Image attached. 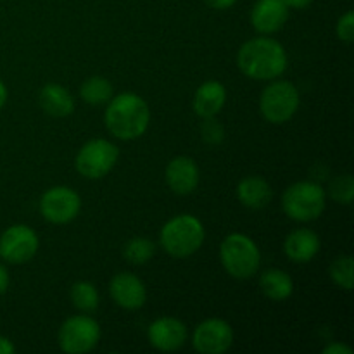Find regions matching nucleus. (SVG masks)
Here are the masks:
<instances>
[{
    "label": "nucleus",
    "mask_w": 354,
    "mask_h": 354,
    "mask_svg": "<svg viewBox=\"0 0 354 354\" xmlns=\"http://www.w3.org/2000/svg\"><path fill=\"white\" fill-rule=\"evenodd\" d=\"M289 57L280 41L268 37L251 38L237 52V66L244 76L272 82L286 73Z\"/></svg>",
    "instance_id": "f257e3e1"
},
{
    "label": "nucleus",
    "mask_w": 354,
    "mask_h": 354,
    "mask_svg": "<svg viewBox=\"0 0 354 354\" xmlns=\"http://www.w3.org/2000/svg\"><path fill=\"white\" fill-rule=\"evenodd\" d=\"M104 124L113 137L120 140H135L147 131L151 124V109L144 97L123 92L106 104Z\"/></svg>",
    "instance_id": "f03ea898"
},
{
    "label": "nucleus",
    "mask_w": 354,
    "mask_h": 354,
    "mask_svg": "<svg viewBox=\"0 0 354 354\" xmlns=\"http://www.w3.org/2000/svg\"><path fill=\"white\" fill-rule=\"evenodd\" d=\"M206 230L194 214H178L165 223L159 232V244L171 258L185 259L196 254L204 244Z\"/></svg>",
    "instance_id": "7ed1b4c3"
},
{
    "label": "nucleus",
    "mask_w": 354,
    "mask_h": 354,
    "mask_svg": "<svg viewBox=\"0 0 354 354\" xmlns=\"http://www.w3.org/2000/svg\"><path fill=\"white\" fill-rule=\"evenodd\" d=\"M220 259L225 272L237 280H248L259 272L261 252L258 244L244 234H228L220 244Z\"/></svg>",
    "instance_id": "20e7f679"
},
{
    "label": "nucleus",
    "mask_w": 354,
    "mask_h": 354,
    "mask_svg": "<svg viewBox=\"0 0 354 354\" xmlns=\"http://www.w3.org/2000/svg\"><path fill=\"white\" fill-rule=\"evenodd\" d=\"M327 206V192L317 182L303 180L286 189L282 194V209L290 220L308 223L324 214Z\"/></svg>",
    "instance_id": "39448f33"
},
{
    "label": "nucleus",
    "mask_w": 354,
    "mask_h": 354,
    "mask_svg": "<svg viewBox=\"0 0 354 354\" xmlns=\"http://www.w3.org/2000/svg\"><path fill=\"white\" fill-rule=\"evenodd\" d=\"M301 104L299 90L286 80H272L259 97L261 116L272 124H283L294 118Z\"/></svg>",
    "instance_id": "423d86ee"
},
{
    "label": "nucleus",
    "mask_w": 354,
    "mask_h": 354,
    "mask_svg": "<svg viewBox=\"0 0 354 354\" xmlns=\"http://www.w3.org/2000/svg\"><path fill=\"white\" fill-rule=\"evenodd\" d=\"M120 159V149L106 138H92L82 145L75 159V168L83 178L100 180L113 171Z\"/></svg>",
    "instance_id": "0eeeda50"
},
{
    "label": "nucleus",
    "mask_w": 354,
    "mask_h": 354,
    "mask_svg": "<svg viewBox=\"0 0 354 354\" xmlns=\"http://www.w3.org/2000/svg\"><path fill=\"white\" fill-rule=\"evenodd\" d=\"M100 341V325L90 315H75L62 322L57 334L61 351L85 354L95 349Z\"/></svg>",
    "instance_id": "6e6552de"
},
{
    "label": "nucleus",
    "mask_w": 354,
    "mask_h": 354,
    "mask_svg": "<svg viewBox=\"0 0 354 354\" xmlns=\"http://www.w3.org/2000/svg\"><path fill=\"white\" fill-rule=\"evenodd\" d=\"M38 209L48 223H71L82 211V197L78 196L76 190L69 189V187H52L40 197Z\"/></svg>",
    "instance_id": "1a4fd4ad"
},
{
    "label": "nucleus",
    "mask_w": 354,
    "mask_h": 354,
    "mask_svg": "<svg viewBox=\"0 0 354 354\" xmlns=\"http://www.w3.org/2000/svg\"><path fill=\"white\" fill-rule=\"evenodd\" d=\"M40 248L37 232L28 225H12L0 235V258L10 265L31 261Z\"/></svg>",
    "instance_id": "9d476101"
},
{
    "label": "nucleus",
    "mask_w": 354,
    "mask_h": 354,
    "mask_svg": "<svg viewBox=\"0 0 354 354\" xmlns=\"http://www.w3.org/2000/svg\"><path fill=\"white\" fill-rule=\"evenodd\" d=\"M234 344V328L221 318L201 322L192 334V346L201 354H223Z\"/></svg>",
    "instance_id": "9b49d317"
},
{
    "label": "nucleus",
    "mask_w": 354,
    "mask_h": 354,
    "mask_svg": "<svg viewBox=\"0 0 354 354\" xmlns=\"http://www.w3.org/2000/svg\"><path fill=\"white\" fill-rule=\"evenodd\" d=\"M189 337L185 324L175 317H161L152 322L147 328L149 344L161 353L178 351Z\"/></svg>",
    "instance_id": "f8f14e48"
},
{
    "label": "nucleus",
    "mask_w": 354,
    "mask_h": 354,
    "mask_svg": "<svg viewBox=\"0 0 354 354\" xmlns=\"http://www.w3.org/2000/svg\"><path fill=\"white\" fill-rule=\"evenodd\" d=\"M109 294L114 303L123 310H140L147 301L145 283L130 272H121L113 277L109 283Z\"/></svg>",
    "instance_id": "ddd939ff"
},
{
    "label": "nucleus",
    "mask_w": 354,
    "mask_h": 354,
    "mask_svg": "<svg viewBox=\"0 0 354 354\" xmlns=\"http://www.w3.org/2000/svg\"><path fill=\"white\" fill-rule=\"evenodd\" d=\"M166 183L176 196H189L201 182V171L197 162L189 156L173 158L166 166Z\"/></svg>",
    "instance_id": "4468645a"
},
{
    "label": "nucleus",
    "mask_w": 354,
    "mask_h": 354,
    "mask_svg": "<svg viewBox=\"0 0 354 354\" xmlns=\"http://www.w3.org/2000/svg\"><path fill=\"white\" fill-rule=\"evenodd\" d=\"M286 0H256L251 10V24L258 33L273 35L286 26L289 19Z\"/></svg>",
    "instance_id": "2eb2a0df"
},
{
    "label": "nucleus",
    "mask_w": 354,
    "mask_h": 354,
    "mask_svg": "<svg viewBox=\"0 0 354 354\" xmlns=\"http://www.w3.org/2000/svg\"><path fill=\"white\" fill-rule=\"evenodd\" d=\"M320 237L310 228H296L283 242V252L292 263H310L320 252Z\"/></svg>",
    "instance_id": "dca6fc26"
},
{
    "label": "nucleus",
    "mask_w": 354,
    "mask_h": 354,
    "mask_svg": "<svg viewBox=\"0 0 354 354\" xmlns=\"http://www.w3.org/2000/svg\"><path fill=\"white\" fill-rule=\"evenodd\" d=\"M225 104H227V88L223 86V83L209 80L196 90L192 106L194 113L201 120H204V118H216L225 107Z\"/></svg>",
    "instance_id": "f3484780"
},
{
    "label": "nucleus",
    "mask_w": 354,
    "mask_h": 354,
    "mask_svg": "<svg viewBox=\"0 0 354 354\" xmlns=\"http://www.w3.org/2000/svg\"><path fill=\"white\" fill-rule=\"evenodd\" d=\"M38 102L44 113L52 118H68L75 113V99L71 92L59 83H47L40 90Z\"/></svg>",
    "instance_id": "a211bd4d"
},
{
    "label": "nucleus",
    "mask_w": 354,
    "mask_h": 354,
    "mask_svg": "<svg viewBox=\"0 0 354 354\" xmlns=\"http://www.w3.org/2000/svg\"><path fill=\"white\" fill-rule=\"evenodd\" d=\"M272 187L258 175L245 176L237 185V199L249 209H263L272 201Z\"/></svg>",
    "instance_id": "6ab92c4d"
},
{
    "label": "nucleus",
    "mask_w": 354,
    "mask_h": 354,
    "mask_svg": "<svg viewBox=\"0 0 354 354\" xmlns=\"http://www.w3.org/2000/svg\"><path fill=\"white\" fill-rule=\"evenodd\" d=\"M259 289L268 299L282 303L294 292V282L289 273L280 268H268L259 275Z\"/></svg>",
    "instance_id": "aec40b11"
},
{
    "label": "nucleus",
    "mask_w": 354,
    "mask_h": 354,
    "mask_svg": "<svg viewBox=\"0 0 354 354\" xmlns=\"http://www.w3.org/2000/svg\"><path fill=\"white\" fill-rule=\"evenodd\" d=\"M113 85L104 76H90L82 83V88H80V97L88 106H104L113 99Z\"/></svg>",
    "instance_id": "412c9836"
},
{
    "label": "nucleus",
    "mask_w": 354,
    "mask_h": 354,
    "mask_svg": "<svg viewBox=\"0 0 354 354\" xmlns=\"http://www.w3.org/2000/svg\"><path fill=\"white\" fill-rule=\"evenodd\" d=\"M69 297H71L73 306L82 311V313H93L100 303L97 287L92 282H86V280H80V282L73 283Z\"/></svg>",
    "instance_id": "4be33fe9"
},
{
    "label": "nucleus",
    "mask_w": 354,
    "mask_h": 354,
    "mask_svg": "<svg viewBox=\"0 0 354 354\" xmlns=\"http://www.w3.org/2000/svg\"><path fill=\"white\" fill-rule=\"evenodd\" d=\"M156 254V244L151 239L133 237L124 244L123 256L130 265H145Z\"/></svg>",
    "instance_id": "5701e85b"
},
{
    "label": "nucleus",
    "mask_w": 354,
    "mask_h": 354,
    "mask_svg": "<svg viewBox=\"0 0 354 354\" xmlns=\"http://www.w3.org/2000/svg\"><path fill=\"white\" fill-rule=\"evenodd\" d=\"M353 270L354 263L351 256H339L334 261L330 263V268H328V275H330L332 282L337 287L344 290L353 289Z\"/></svg>",
    "instance_id": "b1692460"
},
{
    "label": "nucleus",
    "mask_w": 354,
    "mask_h": 354,
    "mask_svg": "<svg viewBox=\"0 0 354 354\" xmlns=\"http://www.w3.org/2000/svg\"><path fill=\"white\" fill-rule=\"evenodd\" d=\"M328 192H330V197L334 201H337L339 204H349L353 203L354 196V180L351 175H341L337 178H334L330 182V187H328Z\"/></svg>",
    "instance_id": "393cba45"
},
{
    "label": "nucleus",
    "mask_w": 354,
    "mask_h": 354,
    "mask_svg": "<svg viewBox=\"0 0 354 354\" xmlns=\"http://www.w3.org/2000/svg\"><path fill=\"white\" fill-rule=\"evenodd\" d=\"M201 137L206 144L220 145L225 138V130L214 118H204L201 124Z\"/></svg>",
    "instance_id": "a878e982"
},
{
    "label": "nucleus",
    "mask_w": 354,
    "mask_h": 354,
    "mask_svg": "<svg viewBox=\"0 0 354 354\" xmlns=\"http://www.w3.org/2000/svg\"><path fill=\"white\" fill-rule=\"evenodd\" d=\"M335 33H337L339 40L346 41V44H351L354 40V12L348 10L346 14H342L337 21V26H335Z\"/></svg>",
    "instance_id": "bb28decb"
},
{
    "label": "nucleus",
    "mask_w": 354,
    "mask_h": 354,
    "mask_svg": "<svg viewBox=\"0 0 354 354\" xmlns=\"http://www.w3.org/2000/svg\"><path fill=\"white\" fill-rule=\"evenodd\" d=\"M324 354H353V349L349 346L342 344V342H330L328 346H325L322 349Z\"/></svg>",
    "instance_id": "cd10ccee"
},
{
    "label": "nucleus",
    "mask_w": 354,
    "mask_h": 354,
    "mask_svg": "<svg viewBox=\"0 0 354 354\" xmlns=\"http://www.w3.org/2000/svg\"><path fill=\"white\" fill-rule=\"evenodd\" d=\"M207 7L216 10H227L237 3V0H203Z\"/></svg>",
    "instance_id": "c85d7f7f"
},
{
    "label": "nucleus",
    "mask_w": 354,
    "mask_h": 354,
    "mask_svg": "<svg viewBox=\"0 0 354 354\" xmlns=\"http://www.w3.org/2000/svg\"><path fill=\"white\" fill-rule=\"evenodd\" d=\"M9 286H10L9 272H7L6 266L0 265V297H2L7 290H9Z\"/></svg>",
    "instance_id": "c756f323"
},
{
    "label": "nucleus",
    "mask_w": 354,
    "mask_h": 354,
    "mask_svg": "<svg viewBox=\"0 0 354 354\" xmlns=\"http://www.w3.org/2000/svg\"><path fill=\"white\" fill-rule=\"evenodd\" d=\"M16 353V346L9 337L0 335V354H14Z\"/></svg>",
    "instance_id": "7c9ffc66"
},
{
    "label": "nucleus",
    "mask_w": 354,
    "mask_h": 354,
    "mask_svg": "<svg viewBox=\"0 0 354 354\" xmlns=\"http://www.w3.org/2000/svg\"><path fill=\"white\" fill-rule=\"evenodd\" d=\"M286 3L289 6V9H297L303 10L306 7H310L313 3V0H286Z\"/></svg>",
    "instance_id": "2f4dec72"
},
{
    "label": "nucleus",
    "mask_w": 354,
    "mask_h": 354,
    "mask_svg": "<svg viewBox=\"0 0 354 354\" xmlns=\"http://www.w3.org/2000/svg\"><path fill=\"white\" fill-rule=\"evenodd\" d=\"M7 99H9V92H7V86L6 83L0 80V111L3 109V106L7 104Z\"/></svg>",
    "instance_id": "473e14b6"
}]
</instances>
